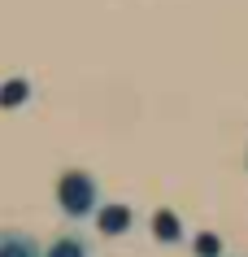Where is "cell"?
<instances>
[{
	"instance_id": "cell-7",
	"label": "cell",
	"mask_w": 248,
	"mask_h": 257,
	"mask_svg": "<svg viewBox=\"0 0 248 257\" xmlns=\"http://www.w3.org/2000/svg\"><path fill=\"white\" fill-rule=\"evenodd\" d=\"M218 257H222V253H218Z\"/></svg>"
},
{
	"instance_id": "cell-2",
	"label": "cell",
	"mask_w": 248,
	"mask_h": 257,
	"mask_svg": "<svg viewBox=\"0 0 248 257\" xmlns=\"http://www.w3.org/2000/svg\"><path fill=\"white\" fill-rule=\"evenodd\" d=\"M0 257H44V244L35 235H27V231L5 227L0 231Z\"/></svg>"
},
{
	"instance_id": "cell-5",
	"label": "cell",
	"mask_w": 248,
	"mask_h": 257,
	"mask_svg": "<svg viewBox=\"0 0 248 257\" xmlns=\"http://www.w3.org/2000/svg\"><path fill=\"white\" fill-rule=\"evenodd\" d=\"M18 96H27V87H22V83H9V87L0 92V105H22Z\"/></svg>"
},
{
	"instance_id": "cell-4",
	"label": "cell",
	"mask_w": 248,
	"mask_h": 257,
	"mask_svg": "<svg viewBox=\"0 0 248 257\" xmlns=\"http://www.w3.org/2000/svg\"><path fill=\"white\" fill-rule=\"evenodd\" d=\"M131 227V209L126 205H113V209H100V231H109V235H118V231Z\"/></svg>"
},
{
	"instance_id": "cell-3",
	"label": "cell",
	"mask_w": 248,
	"mask_h": 257,
	"mask_svg": "<svg viewBox=\"0 0 248 257\" xmlns=\"http://www.w3.org/2000/svg\"><path fill=\"white\" fill-rule=\"evenodd\" d=\"M44 257H92V248H87L83 235H57V240L44 248Z\"/></svg>"
},
{
	"instance_id": "cell-6",
	"label": "cell",
	"mask_w": 248,
	"mask_h": 257,
	"mask_svg": "<svg viewBox=\"0 0 248 257\" xmlns=\"http://www.w3.org/2000/svg\"><path fill=\"white\" fill-rule=\"evenodd\" d=\"M157 231H161V235H174V218L161 214V218H157Z\"/></svg>"
},
{
	"instance_id": "cell-1",
	"label": "cell",
	"mask_w": 248,
	"mask_h": 257,
	"mask_svg": "<svg viewBox=\"0 0 248 257\" xmlns=\"http://www.w3.org/2000/svg\"><path fill=\"white\" fill-rule=\"evenodd\" d=\"M57 205L66 218H87L100 209V188L87 170H66L57 179Z\"/></svg>"
}]
</instances>
